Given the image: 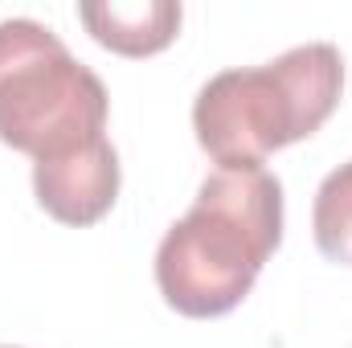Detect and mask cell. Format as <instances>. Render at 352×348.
Here are the masks:
<instances>
[{
	"mask_svg": "<svg viewBox=\"0 0 352 348\" xmlns=\"http://www.w3.org/2000/svg\"><path fill=\"white\" fill-rule=\"evenodd\" d=\"M107 131V87L62 37L33 21H0V144L58 160Z\"/></svg>",
	"mask_w": 352,
	"mask_h": 348,
	"instance_id": "3",
	"label": "cell"
},
{
	"mask_svg": "<svg viewBox=\"0 0 352 348\" xmlns=\"http://www.w3.org/2000/svg\"><path fill=\"white\" fill-rule=\"evenodd\" d=\"M344 90V58L328 41H307L266 66L213 74L197 90V144L226 173L263 168L270 152L316 135Z\"/></svg>",
	"mask_w": 352,
	"mask_h": 348,
	"instance_id": "2",
	"label": "cell"
},
{
	"mask_svg": "<svg viewBox=\"0 0 352 348\" xmlns=\"http://www.w3.org/2000/svg\"><path fill=\"white\" fill-rule=\"evenodd\" d=\"M283 242V184L266 168L201 180L192 209L156 250V287L188 320L234 312Z\"/></svg>",
	"mask_w": 352,
	"mask_h": 348,
	"instance_id": "1",
	"label": "cell"
},
{
	"mask_svg": "<svg viewBox=\"0 0 352 348\" xmlns=\"http://www.w3.org/2000/svg\"><path fill=\"white\" fill-rule=\"evenodd\" d=\"M180 17L184 8L173 0H111L78 8V21L90 37L123 58H152L168 50L180 33Z\"/></svg>",
	"mask_w": 352,
	"mask_h": 348,
	"instance_id": "5",
	"label": "cell"
},
{
	"mask_svg": "<svg viewBox=\"0 0 352 348\" xmlns=\"http://www.w3.org/2000/svg\"><path fill=\"white\" fill-rule=\"evenodd\" d=\"M311 230L324 259L352 266V160L324 176L311 209Z\"/></svg>",
	"mask_w": 352,
	"mask_h": 348,
	"instance_id": "6",
	"label": "cell"
},
{
	"mask_svg": "<svg viewBox=\"0 0 352 348\" xmlns=\"http://www.w3.org/2000/svg\"><path fill=\"white\" fill-rule=\"evenodd\" d=\"M0 348H16V345H0Z\"/></svg>",
	"mask_w": 352,
	"mask_h": 348,
	"instance_id": "7",
	"label": "cell"
},
{
	"mask_svg": "<svg viewBox=\"0 0 352 348\" xmlns=\"http://www.w3.org/2000/svg\"><path fill=\"white\" fill-rule=\"evenodd\" d=\"M33 193H37V205L62 226L82 230V226L102 221L119 197V156H115L111 140L102 135L70 156L37 160Z\"/></svg>",
	"mask_w": 352,
	"mask_h": 348,
	"instance_id": "4",
	"label": "cell"
}]
</instances>
